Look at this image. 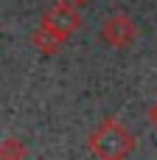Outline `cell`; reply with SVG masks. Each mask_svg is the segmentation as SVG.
Segmentation results:
<instances>
[{"label":"cell","instance_id":"6da1fadb","mask_svg":"<svg viewBox=\"0 0 157 160\" xmlns=\"http://www.w3.org/2000/svg\"><path fill=\"white\" fill-rule=\"evenodd\" d=\"M135 135L118 118H104L87 138V149L98 160H126L135 152Z\"/></svg>","mask_w":157,"mask_h":160},{"label":"cell","instance_id":"7a4b0ae2","mask_svg":"<svg viewBox=\"0 0 157 160\" xmlns=\"http://www.w3.org/2000/svg\"><path fill=\"white\" fill-rule=\"evenodd\" d=\"M42 28H48L51 34H56L62 42L70 39L79 28H81V14H79V6L67 3V0H59L53 3L45 14H42Z\"/></svg>","mask_w":157,"mask_h":160},{"label":"cell","instance_id":"3957f363","mask_svg":"<svg viewBox=\"0 0 157 160\" xmlns=\"http://www.w3.org/2000/svg\"><path fill=\"white\" fill-rule=\"evenodd\" d=\"M101 42L104 45H110V48H118V51H124V48H129L135 39H138V22L129 17V14H110L104 22H101Z\"/></svg>","mask_w":157,"mask_h":160},{"label":"cell","instance_id":"277c9868","mask_svg":"<svg viewBox=\"0 0 157 160\" xmlns=\"http://www.w3.org/2000/svg\"><path fill=\"white\" fill-rule=\"evenodd\" d=\"M31 42H34V48H37L39 53H45V56L59 53V51H62V45H65L56 34H51V31H48V28H42V25L31 34Z\"/></svg>","mask_w":157,"mask_h":160},{"label":"cell","instance_id":"5b68a950","mask_svg":"<svg viewBox=\"0 0 157 160\" xmlns=\"http://www.w3.org/2000/svg\"><path fill=\"white\" fill-rule=\"evenodd\" d=\"M28 158V146L20 138H6L0 143V160H25Z\"/></svg>","mask_w":157,"mask_h":160},{"label":"cell","instance_id":"8992f818","mask_svg":"<svg viewBox=\"0 0 157 160\" xmlns=\"http://www.w3.org/2000/svg\"><path fill=\"white\" fill-rule=\"evenodd\" d=\"M149 124L157 129V98L152 101V107H149Z\"/></svg>","mask_w":157,"mask_h":160},{"label":"cell","instance_id":"52a82bcc","mask_svg":"<svg viewBox=\"0 0 157 160\" xmlns=\"http://www.w3.org/2000/svg\"><path fill=\"white\" fill-rule=\"evenodd\" d=\"M67 3H73V6H84V3H90V0H67Z\"/></svg>","mask_w":157,"mask_h":160}]
</instances>
